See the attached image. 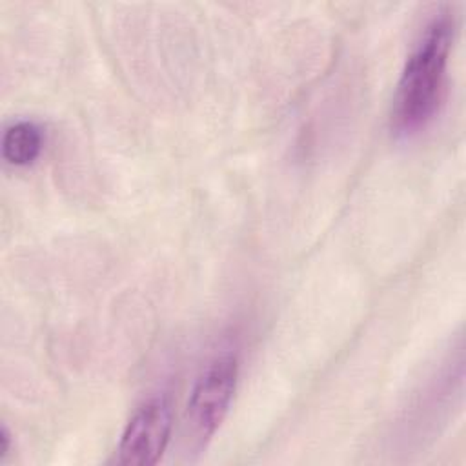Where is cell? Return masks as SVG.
Listing matches in <instances>:
<instances>
[{"label":"cell","instance_id":"1","mask_svg":"<svg viewBox=\"0 0 466 466\" xmlns=\"http://www.w3.org/2000/svg\"><path fill=\"white\" fill-rule=\"evenodd\" d=\"M451 35V18L439 13L408 56L391 107V127L397 135H413L437 115L444 96Z\"/></svg>","mask_w":466,"mask_h":466},{"label":"cell","instance_id":"2","mask_svg":"<svg viewBox=\"0 0 466 466\" xmlns=\"http://www.w3.org/2000/svg\"><path fill=\"white\" fill-rule=\"evenodd\" d=\"M238 379L235 351L215 355L197 377L186 410V424L197 444H206L228 415Z\"/></svg>","mask_w":466,"mask_h":466},{"label":"cell","instance_id":"3","mask_svg":"<svg viewBox=\"0 0 466 466\" xmlns=\"http://www.w3.org/2000/svg\"><path fill=\"white\" fill-rule=\"evenodd\" d=\"M173 428V410L166 395L146 400L127 420L118 448L116 462L124 466H153L167 448Z\"/></svg>","mask_w":466,"mask_h":466},{"label":"cell","instance_id":"4","mask_svg":"<svg viewBox=\"0 0 466 466\" xmlns=\"http://www.w3.org/2000/svg\"><path fill=\"white\" fill-rule=\"evenodd\" d=\"M42 146V129L31 120H18L4 131L2 157L7 164L24 167L38 158Z\"/></svg>","mask_w":466,"mask_h":466},{"label":"cell","instance_id":"5","mask_svg":"<svg viewBox=\"0 0 466 466\" xmlns=\"http://www.w3.org/2000/svg\"><path fill=\"white\" fill-rule=\"evenodd\" d=\"M9 450H11V435H9V430L5 426H2V430H0V462L5 461V457L9 455Z\"/></svg>","mask_w":466,"mask_h":466}]
</instances>
